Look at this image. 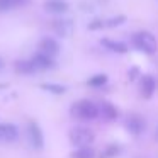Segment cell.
<instances>
[{"mask_svg":"<svg viewBox=\"0 0 158 158\" xmlns=\"http://www.w3.org/2000/svg\"><path fill=\"white\" fill-rule=\"evenodd\" d=\"M133 43L138 49H141L143 53H148V55H153L158 48L156 38H155L151 32L148 31H139L133 36Z\"/></svg>","mask_w":158,"mask_h":158,"instance_id":"obj_1","label":"cell"},{"mask_svg":"<svg viewBox=\"0 0 158 158\" xmlns=\"http://www.w3.org/2000/svg\"><path fill=\"white\" fill-rule=\"evenodd\" d=\"M99 107L95 106L94 102H90V100H80V102L73 104L72 107V114L75 117H78V119H95L97 116H99Z\"/></svg>","mask_w":158,"mask_h":158,"instance_id":"obj_2","label":"cell"},{"mask_svg":"<svg viewBox=\"0 0 158 158\" xmlns=\"http://www.w3.org/2000/svg\"><path fill=\"white\" fill-rule=\"evenodd\" d=\"M68 136H70V141H72L75 146H89V144L95 139L94 131H90L89 127H73Z\"/></svg>","mask_w":158,"mask_h":158,"instance_id":"obj_3","label":"cell"},{"mask_svg":"<svg viewBox=\"0 0 158 158\" xmlns=\"http://www.w3.org/2000/svg\"><path fill=\"white\" fill-rule=\"evenodd\" d=\"M27 138H29V143L34 150H41L44 146V136H43V131L41 127L38 126V123L31 121L27 124Z\"/></svg>","mask_w":158,"mask_h":158,"instance_id":"obj_4","label":"cell"},{"mask_svg":"<svg viewBox=\"0 0 158 158\" xmlns=\"http://www.w3.org/2000/svg\"><path fill=\"white\" fill-rule=\"evenodd\" d=\"M19 138V129L10 123H0V141L12 143Z\"/></svg>","mask_w":158,"mask_h":158,"instance_id":"obj_5","label":"cell"},{"mask_svg":"<svg viewBox=\"0 0 158 158\" xmlns=\"http://www.w3.org/2000/svg\"><path fill=\"white\" fill-rule=\"evenodd\" d=\"M31 60L34 61V65L38 66V70H48V68H53V66H55L53 56L46 55V53H43V51L34 53V56H32Z\"/></svg>","mask_w":158,"mask_h":158,"instance_id":"obj_6","label":"cell"},{"mask_svg":"<svg viewBox=\"0 0 158 158\" xmlns=\"http://www.w3.org/2000/svg\"><path fill=\"white\" fill-rule=\"evenodd\" d=\"M39 51H43V53H46V55L55 58L60 53V44H58V41H55L53 38H43L41 41H39Z\"/></svg>","mask_w":158,"mask_h":158,"instance_id":"obj_7","label":"cell"},{"mask_svg":"<svg viewBox=\"0 0 158 158\" xmlns=\"http://www.w3.org/2000/svg\"><path fill=\"white\" fill-rule=\"evenodd\" d=\"M15 70H17L19 75H34V73L39 72L32 60H19V61H15Z\"/></svg>","mask_w":158,"mask_h":158,"instance_id":"obj_8","label":"cell"},{"mask_svg":"<svg viewBox=\"0 0 158 158\" xmlns=\"http://www.w3.org/2000/svg\"><path fill=\"white\" fill-rule=\"evenodd\" d=\"M126 126L133 134H141L144 131V121H143V117H139L138 114H131L126 121Z\"/></svg>","mask_w":158,"mask_h":158,"instance_id":"obj_9","label":"cell"},{"mask_svg":"<svg viewBox=\"0 0 158 158\" xmlns=\"http://www.w3.org/2000/svg\"><path fill=\"white\" fill-rule=\"evenodd\" d=\"M155 89H156V82H155V78L150 77V75H144L143 78H141V94H143L144 99H150V97L153 95Z\"/></svg>","mask_w":158,"mask_h":158,"instance_id":"obj_10","label":"cell"},{"mask_svg":"<svg viewBox=\"0 0 158 158\" xmlns=\"http://www.w3.org/2000/svg\"><path fill=\"white\" fill-rule=\"evenodd\" d=\"M44 9L49 14H65L68 10V4L63 0H48L44 4Z\"/></svg>","mask_w":158,"mask_h":158,"instance_id":"obj_11","label":"cell"},{"mask_svg":"<svg viewBox=\"0 0 158 158\" xmlns=\"http://www.w3.org/2000/svg\"><path fill=\"white\" fill-rule=\"evenodd\" d=\"M100 44H102L104 48L114 51V53H126L127 51V46L124 44V43L114 41V39H102V41H100Z\"/></svg>","mask_w":158,"mask_h":158,"instance_id":"obj_12","label":"cell"},{"mask_svg":"<svg viewBox=\"0 0 158 158\" xmlns=\"http://www.w3.org/2000/svg\"><path fill=\"white\" fill-rule=\"evenodd\" d=\"M53 29L56 31V34L60 36H68L72 31V22L65 21V19H58V21L53 22Z\"/></svg>","mask_w":158,"mask_h":158,"instance_id":"obj_13","label":"cell"},{"mask_svg":"<svg viewBox=\"0 0 158 158\" xmlns=\"http://www.w3.org/2000/svg\"><path fill=\"white\" fill-rule=\"evenodd\" d=\"M29 0H0V12H7L14 7H22Z\"/></svg>","mask_w":158,"mask_h":158,"instance_id":"obj_14","label":"cell"},{"mask_svg":"<svg viewBox=\"0 0 158 158\" xmlns=\"http://www.w3.org/2000/svg\"><path fill=\"white\" fill-rule=\"evenodd\" d=\"M72 158H95V151L89 146H78L72 153Z\"/></svg>","mask_w":158,"mask_h":158,"instance_id":"obj_15","label":"cell"},{"mask_svg":"<svg viewBox=\"0 0 158 158\" xmlns=\"http://www.w3.org/2000/svg\"><path fill=\"white\" fill-rule=\"evenodd\" d=\"M99 110L102 112V116L106 117V119H116L117 117V109L109 102H102V106H100Z\"/></svg>","mask_w":158,"mask_h":158,"instance_id":"obj_16","label":"cell"},{"mask_svg":"<svg viewBox=\"0 0 158 158\" xmlns=\"http://www.w3.org/2000/svg\"><path fill=\"white\" fill-rule=\"evenodd\" d=\"M41 89L46 90V92H49V94H55V95H60V94L66 92V87L60 85V83H43Z\"/></svg>","mask_w":158,"mask_h":158,"instance_id":"obj_17","label":"cell"},{"mask_svg":"<svg viewBox=\"0 0 158 158\" xmlns=\"http://www.w3.org/2000/svg\"><path fill=\"white\" fill-rule=\"evenodd\" d=\"M89 83L90 87H102L107 83V77L106 75H94L92 78H89Z\"/></svg>","mask_w":158,"mask_h":158,"instance_id":"obj_18","label":"cell"},{"mask_svg":"<svg viewBox=\"0 0 158 158\" xmlns=\"http://www.w3.org/2000/svg\"><path fill=\"white\" fill-rule=\"evenodd\" d=\"M117 151H119V148L117 146H110L106 150V155H104V158H109V156H114V155H117Z\"/></svg>","mask_w":158,"mask_h":158,"instance_id":"obj_19","label":"cell"},{"mask_svg":"<svg viewBox=\"0 0 158 158\" xmlns=\"http://www.w3.org/2000/svg\"><path fill=\"white\" fill-rule=\"evenodd\" d=\"M121 22H124V17H123V15H119L117 19H110V21L104 22V24H106V26H117V24H121Z\"/></svg>","mask_w":158,"mask_h":158,"instance_id":"obj_20","label":"cell"},{"mask_svg":"<svg viewBox=\"0 0 158 158\" xmlns=\"http://www.w3.org/2000/svg\"><path fill=\"white\" fill-rule=\"evenodd\" d=\"M4 66H5V63H4V60L0 58V70H4Z\"/></svg>","mask_w":158,"mask_h":158,"instance_id":"obj_21","label":"cell"},{"mask_svg":"<svg viewBox=\"0 0 158 158\" xmlns=\"http://www.w3.org/2000/svg\"><path fill=\"white\" fill-rule=\"evenodd\" d=\"M156 138H158V129H156Z\"/></svg>","mask_w":158,"mask_h":158,"instance_id":"obj_22","label":"cell"}]
</instances>
